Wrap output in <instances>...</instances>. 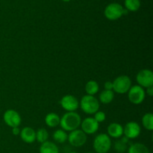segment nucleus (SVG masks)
<instances>
[{"label": "nucleus", "mask_w": 153, "mask_h": 153, "mask_svg": "<svg viewBox=\"0 0 153 153\" xmlns=\"http://www.w3.org/2000/svg\"><path fill=\"white\" fill-rule=\"evenodd\" d=\"M123 7L117 2L108 4L104 10V15L109 20H117L123 15Z\"/></svg>", "instance_id": "39448f33"}, {"label": "nucleus", "mask_w": 153, "mask_h": 153, "mask_svg": "<svg viewBox=\"0 0 153 153\" xmlns=\"http://www.w3.org/2000/svg\"><path fill=\"white\" fill-rule=\"evenodd\" d=\"M108 135L112 138H120L123 135V127L117 123H112L108 126Z\"/></svg>", "instance_id": "ddd939ff"}, {"label": "nucleus", "mask_w": 153, "mask_h": 153, "mask_svg": "<svg viewBox=\"0 0 153 153\" xmlns=\"http://www.w3.org/2000/svg\"><path fill=\"white\" fill-rule=\"evenodd\" d=\"M114 98V93L113 91L104 90L100 94V101L103 104H109Z\"/></svg>", "instance_id": "aec40b11"}, {"label": "nucleus", "mask_w": 153, "mask_h": 153, "mask_svg": "<svg viewBox=\"0 0 153 153\" xmlns=\"http://www.w3.org/2000/svg\"><path fill=\"white\" fill-rule=\"evenodd\" d=\"M136 80L139 86L147 88L153 86V73L152 70L143 69L139 71L136 76Z\"/></svg>", "instance_id": "1a4fd4ad"}, {"label": "nucleus", "mask_w": 153, "mask_h": 153, "mask_svg": "<svg viewBox=\"0 0 153 153\" xmlns=\"http://www.w3.org/2000/svg\"><path fill=\"white\" fill-rule=\"evenodd\" d=\"M70 153H77V152H70Z\"/></svg>", "instance_id": "c756f323"}, {"label": "nucleus", "mask_w": 153, "mask_h": 153, "mask_svg": "<svg viewBox=\"0 0 153 153\" xmlns=\"http://www.w3.org/2000/svg\"><path fill=\"white\" fill-rule=\"evenodd\" d=\"M20 138L26 143H32L36 140V131L31 127H24L20 130Z\"/></svg>", "instance_id": "4468645a"}, {"label": "nucleus", "mask_w": 153, "mask_h": 153, "mask_svg": "<svg viewBox=\"0 0 153 153\" xmlns=\"http://www.w3.org/2000/svg\"><path fill=\"white\" fill-rule=\"evenodd\" d=\"M39 152L40 153H59V149L55 143L47 140L41 143Z\"/></svg>", "instance_id": "2eb2a0df"}, {"label": "nucleus", "mask_w": 153, "mask_h": 153, "mask_svg": "<svg viewBox=\"0 0 153 153\" xmlns=\"http://www.w3.org/2000/svg\"><path fill=\"white\" fill-rule=\"evenodd\" d=\"M49 132L44 128H40L36 131V140L40 143L47 141L49 138Z\"/></svg>", "instance_id": "b1692460"}, {"label": "nucleus", "mask_w": 153, "mask_h": 153, "mask_svg": "<svg viewBox=\"0 0 153 153\" xmlns=\"http://www.w3.org/2000/svg\"><path fill=\"white\" fill-rule=\"evenodd\" d=\"M129 139L127 138L126 137H121L120 139L117 140L114 143V149L117 152L123 153L128 149L127 144L128 143Z\"/></svg>", "instance_id": "a211bd4d"}, {"label": "nucleus", "mask_w": 153, "mask_h": 153, "mask_svg": "<svg viewBox=\"0 0 153 153\" xmlns=\"http://www.w3.org/2000/svg\"><path fill=\"white\" fill-rule=\"evenodd\" d=\"M60 120L61 117L54 112L47 114L45 117V123L50 128H55L60 125Z\"/></svg>", "instance_id": "dca6fc26"}, {"label": "nucleus", "mask_w": 153, "mask_h": 153, "mask_svg": "<svg viewBox=\"0 0 153 153\" xmlns=\"http://www.w3.org/2000/svg\"><path fill=\"white\" fill-rule=\"evenodd\" d=\"M62 1H71V0H62Z\"/></svg>", "instance_id": "c85d7f7f"}, {"label": "nucleus", "mask_w": 153, "mask_h": 153, "mask_svg": "<svg viewBox=\"0 0 153 153\" xmlns=\"http://www.w3.org/2000/svg\"><path fill=\"white\" fill-rule=\"evenodd\" d=\"M93 146L97 153H108L111 148V137L105 133L99 134L94 138Z\"/></svg>", "instance_id": "7ed1b4c3"}, {"label": "nucleus", "mask_w": 153, "mask_h": 153, "mask_svg": "<svg viewBox=\"0 0 153 153\" xmlns=\"http://www.w3.org/2000/svg\"><path fill=\"white\" fill-rule=\"evenodd\" d=\"M104 88L105 90H107V91H113V83H112V82L107 81V82H105Z\"/></svg>", "instance_id": "a878e982"}, {"label": "nucleus", "mask_w": 153, "mask_h": 153, "mask_svg": "<svg viewBox=\"0 0 153 153\" xmlns=\"http://www.w3.org/2000/svg\"><path fill=\"white\" fill-rule=\"evenodd\" d=\"M113 91L119 94H124L128 93L131 87V80L128 76L123 75L117 77L112 82Z\"/></svg>", "instance_id": "20e7f679"}, {"label": "nucleus", "mask_w": 153, "mask_h": 153, "mask_svg": "<svg viewBox=\"0 0 153 153\" xmlns=\"http://www.w3.org/2000/svg\"><path fill=\"white\" fill-rule=\"evenodd\" d=\"M87 134L81 129H76L70 131L68 134L67 140L70 144L74 147H81L87 142Z\"/></svg>", "instance_id": "0eeeda50"}, {"label": "nucleus", "mask_w": 153, "mask_h": 153, "mask_svg": "<svg viewBox=\"0 0 153 153\" xmlns=\"http://www.w3.org/2000/svg\"><path fill=\"white\" fill-rule=\"evenodd\" d=\"M85 89L87 93V95L94 96L98 93L99 90H100V86L96 81L91 80L87 82Z\"/></svg>", "instance_id": "6ab92c4d"}, {"label": "nucleus", "mask_w": 153, "mask_h": 153, "mask_svg": "<svg viewBox=\"0 0 153 153\" xmlns=\"http://www.w3.org/2000/svg\"><path fill=\"white\" fill-rule=\"evenodd\" d=\"M12 132H13V134H14V135H18L20 133V129L19 128V127L12 128Z\"/></svg>", "instance_id": "cd10ccee"}, {"label": "nucleus", "mask_w": 153, "mask_h": 153, "mask_svg": "<svg viewBox=\"0 0 153 153\" xmlns=\"http://www.w3.org/2000/svg\"><path fill=\"white\" fill-rule=\"evenodd\" d=\"M141 132V128L137 123L131 121L127 123L123 128V134L128 139L137 138Z\"/></svg>", "instance_id": "9b49d317"}, {"label": "nucleus", "mask_w": 153, "mask_h": 153, "mask_svg": "<svg viewBox=\"0 0 153 153\" xmlns=\"http://www.w3.org/2000/svg\"><path fill=\"white\" fill-rule=\"evenodd\" d=\"M125 7L128 11L135 12L140 7V0H125Z\"/></svg>", "instance_id": "5701e85b"}, {"label": "nucleus", "mask_w": 153, "mask_h": 153, "mask_svg": "<svg viewBox=\"0 0 153 153\" xmlns=\"http://www.w3.org/2000/svg\"><path fill=\"white\" fill-rule=\"evenodd\" d=\"M82 131L86 134H93L98 131L100 128V123L94 120V117L85 118L81 123Z\"/></svg>", "instance_id": "f8f14e48"}, {"label": "nucleus", "mask_w": 153, "mask_h": 153, "mask_svg": "<svg viewBox=\"0 0 153 153\" xmlns=\"http://www.w3.org/2000/svg\"><path fill=\"white\" fill-rule=\"evenodd\" d=\"M128 153H150L149 148L141 143H135L130 145Z\"/></svg>", "instance_id": "f3484780"}, {"label": "nucleus", "mask_w": 153, "mask_h": 153, "mask_svg": "<svg viewBox=\"0 0 153 153\" xmlns=\"http://www.w3.org/2000/svg\"><path fill=\"white\" fill-rule=\"evenodd\" d=\"M146 94H147L148 96L149 97H152L153 96V86L148 87L146 88Z\"/></svg>", "instance_id": "bb28decb"}, {"label": "nucleus", "mask_w": 153, "mask_h": 153, "mask_svg": "<svg viewBox=\"0 0 153 153\" xmlns=\"http://www.w3.org/2000/svg\"><path fill=\"white\" fill-rule=\"evenodd\" d=\"M146 92L142 87L138 85L131 86L128 91V99L130 102L134 105L141 104L145 100Z\"/></svg>", "instance_id": "423d86ee"}, {"label": "nucleus", "mask_w": 153, "mask_h": 153, "mask_svg": "<svg viewBox=\"0 0 153 153\" xmlns=\"http://www.w3.org/2000/svg\"><path fill=\"white\" fill-rule=\"evenodd\" d=\"M67 137H68V134L63 129L55 130L53 133V139L57 143H65L67 140Z\"/></svg>", "instance_id": "4be33fe9"}, {"label": "nucleus", "mask_w": 153, "mask_h": 153, "mask_svg": "<svg viewBox=\"0 0 153 153\" xmlns=\"http://www.w3.org/2000/svg\"><path fill=\"white\" fill-rule=\"evenodd\" d=\"M87 153H94V152H87Z\"/></svg>", "instance_id": "7c9ffc66"}, {"label": "nucleus", "mask_w": 153, "mask_h": 153, "mask_svg": "<svg viewBox=\"0 0 153 153\" xmlns=\"http://www.w3.org/2000/svg\"><path fill=\"white\" fill-rule=\"evenodd\" d=\"M82 119L80 115L76 111L67 112L60 120V126L65 131H72L78 129L81 126Z\"/></svg>", "instance_id": "f257e3e1"}, {"label": "nucleus", "mask_w": 153, "mask_h": 153, "mask_svg": "<svg viewBox=\"0 0 153 153\" xmlns=\"http://www.w3.org/2000/svg\"><path fill=\"white\" fill-rule=\"evenodd\" d=\"M3 120L7 126L10 128L19 127L22 122V119L16 111L13 109H8L3 114Z\"/></svg>", "instance_id": "6e6552de"}, {"label": "nucleus", "mask_w": 153, "mask_h": 153, "mask_svg": "<svg viewBox=\"0 0 153 153\" xmlns=\"http://www.w3.org/2000/svg\"><path fill=\"white\" fill-rule=\"evenodd\" d=\"M61 107L67 112L75 111L79 107V102L76 97L67 94L63 97L60 101Z\"/></svg>", "instance_id": "9d476101"}, {"label": "nucleus", "mask_w": 153, "mask_h": 153, "mask_svg": "<svg viewBox=\"0 0 153 153\" xmlns=\"http://www.w3.org/2000/svg\"><path fill=\"white\" fill-rule=\"evenodd\" d=\"M142 125L148 131L153 129V115L152 113H146L142 117Z\"/></svg>", "instance_id": "412c9836"}, {"label": "nucleus", "mask_w": 153, "mask_h": 153, "mask_svg": "<svg viewBox=\"0 0 153 153\" xmlns=\"http://www.w3.org/2000/svg\"><path fill=\"white\" fill-rule=\"evenodd\" d=\"M94 118L98 123H102L105 120L106 115L105 114L103 111H98L96 112V113L94 114Z\"/></svg>", "instance_id": "393cba45"}, {"label": "nucleus", "mask_w": 153, "mask_h": 153, "mask_svg": "<svg viewBox=\"0 0 153 153\" xmlns=\"http://www.w3.org/2000/svg\"><path fill=\"white\" fill-rule=\"evenodd\" d=\"M79 106L87 114H94L100 109V102L94 96L85 95L81 99Z\"/></svg>", "instance_id": "f03ea898"}]
</instances>
